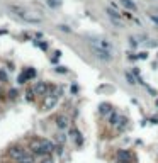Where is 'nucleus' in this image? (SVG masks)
Masks as SVG:
<instances>
[{"instance_id":"obj_25","label":"nucleus","mask_w":158,"mask_h":163,"mask_svg":"<svg viewBox=\"0 0 158 163\" xmlns=\"http://www.w3.org/2000/svg\"><path fill=\"white\" fill-rule=\"evenodd\" d=\"M56 153L61 155V153H63V148H61V146H56Z\"/></svg>"},{"instance_id":"obj_24","label":"nucleus","mask_w":158,"mask_h":163,"mask_svg":"<svg viewBox=\"0 0 158 163\" xmlns=\"http://www.w3.org/2000/svg\"><path fill=\"white\" fill-rule=\"evenodd\" d=\"M129 44H131V46H136V44H138V43H136V37H129Z\"/></svg>"},{"instance_id":"obj_20","label":"nucleus","mask_w":158,"mask_h":163,"mask_svg":"<svg viewBox=\"0 0 158 163\" xmlns=\"http://www.w3.org/2000/svg\"><path fill=\"white\" fill-rule=\"evenodd\" d=\"M56 72H58V73H66L68 70H66L65 66H56Z\"/></svg>"},{"instance_id":"obj_21","label":"nucleus","mask_w":158,"mask_h":163,"mask_svg":"<svg viewBox=\"0 0 158 163\" xmlns=\"http://www.w3.org/2000/svg\"><path fill=\"white\" fill-rule=\"evenodd\" d=\"M41 163H55V161H53V160H51V158H49V156H48V155H46V156H44V158H43V161H41Z\"/></svg>"},{"instance_id":"obj_1","label":"nucleus","mask_w":158,"mask_h":163,"mask_svg":"<svg viewBox=\"0 0 158 163\" xmlns=\"http://www.w3.org/2000/svg\"><path fill=\"white\" fill-rule=\"evenodd\" d=\"M10 10L15 12L17 17H20L22 20H26V22H29V24H41V22H43V19H41L39 15H32V14H29V12H24L17 5H10Z\"/></svg>"},{"instance_id":"obj_17","label":"nucleus","mask_w":158,"mask_h":163,"mask_svg":"<svg viewBox=\"0 0 158 163\" xmlns=\"http://www.w3.org/2000/svg\"><path fill=\"white\" fill-rule=\"evenodd\" d=\"M26 77H27V78H34V77H36V72H34L32 68L27 70V72H26Z\"/></svg>"},{"instance_id":"obj_8","label":"nucleus","mask_w":158,"mask_h":163,"mask_svg":"<svg viewBox=\"0 0 158 163\" xmlns=\"http://www.w3.org/2000/svg\"><path fill=\"white\" fill-rule=\"evenodd\" d=\"M56 126H58V129H66L70 126L68 117H66V116H58L56 117Z\"/></svg>"},{"instance_id":"obj_22","label":"nucleus","mask_w":158,"mask_h":163,"mask_svg":"<svg viewBox=\"0 0 158 163\" xmlns=\"http://www.w3.org/2000/svg\"><path fill=\"white\" fill-rule=\"evenodd\" d=\"M58 27H60V31H63V32H70V31H72V29H68L66 26H58Z\"/></svg>"},{"instance_id":"obj_10","label":"nucleus","mask_w":158,"mask_h":163,"mask_svg":"<svg viewBox=\"0 0 158 163\" xmlns=\"http://www.w3.org/2000/svg\"><path fill=\"white\" fill-rule=\"evenodd\" d=\"M106 12H107V15H109L111 20H119V19H121V14H117V12L112 10V9H107Z\"/></svg>"},{"instance_id":"obj_9","label":"nucleus","mask_w":158,"mask_h":163,"mask_svg":"<svg viewBox=\"0 0 158 163\" xmlns=\"http://www.w3.org/2000/svg\"><path fill=\"white\" fill-rule=\"evenodd\" d=\"M121 5L128 10H136V3L133 0H121Z\"/></svg>"},{"instance_id":"obj_5","label":"nucleus","mask_w":158,"mask_h":163,"mask_svg":"<svg viewBox=\"0 0 158 163\" xmlns=\"http://www.w3.org/2000/svg\"><path fill=\"white\" fill-rule=\"evenodd\" d=\"M56 102H58V95H44V104H43V107L46 109V111H49V109H53L56 106Z\"/></svg>"},{"instance_id":"obj_14","label":"nucleus","mask_w":158,"mask_h":163,"mask_svg":"<svg viewBox=\"0 0 158 163\" xmlns=\"http://www.w3.org/2000/svg\"><path fill=\"white\" fill-rule=\"evenodd\" d=\"M109 111H111L109 104H101V106H99V112H101V114H107Z\"/></svg>"},{"instance_id":"obj_18","label":"nucleus","mask_w":158,"mask_h":163,"mask_svg":"<svg viewBox=\"0 0 158 163\" xmlns=\"http://www.w3.org/2000/svg\"><path fill=\"white\" fill-rule=\"evenodd\" d=\"M26 82H27V77H26V73H22L19 77V83H26Z\"/></svg>"},{"instance_id":"obj_4","label":"nucleus","mask_w":158,"mask_h":163,"mask_svg":"<svg viewBox=\"0 0 158 163\" xmlns=\"http://www.w3.org/2000/svg\"><path fill=\"white\" fill-rule=\"evenodd\" d=\"M31 151H32V155H43V156H46V153L43 149V144H41V139L31 141Z\"/></svg>"},{"instance_id":"obj_2","label":"nucleus","mask_w":158,"mask_h":163,"mask_svg":"<svg viewBox=\"0 0 158 163\" xmlns=\"http://www.w3.org/2000/svg\"><path fill=\"white\" fill-rule=\"evenodd\" d=\"M90 48H92V53L99 58V60L106 61V63H109L112 60V54H111V51H107V49H101V48H95V46H90Z\"/></svg>"},{"instance_id":"obj_11","label":"nucleus","mask_w":158,"mask_h":163,"mask_svg":"<svg viewBox=\"0 0 158 163\" xmlns=\"http://www.w3.org/2000/svg\"><path fill=\"white\" fill-rule=\"evenodd\" d=\"M17 163H34V156H32L31 153H26Z\"/></svg>"},{"instance_id":"obj_3","label":"nucleus","mask_w":158,"mask_h":163,"mask_svg":"<svg viewBox=\"0 0 158 163\" xmlns=\"http://www.w3.org/2000/svg\"><path fill=\"white\" fill-rule=\"evenodd\" d=\"M26 153H27V151L22 148V146H12V148L9 149V156L12 158V160H15V161H19Z\"/></svg>"},{"instance_id":"obj_23","label":"nucleus","mask_w":158,"mask_h":163,"mask_svg":"<svg viewBox=\"0 0 158 163\" xmlns=\"http://www.w3.org/2000/svg\"><path fill=\"white\" fill-rule=\"evenodd\" d=\"M150 19H151L153 22H156V24H158V15H153V14H150Z\"/></svg>"},{"instance_id":"obj_12","label":"nucleus","mask_w":158,"mask_h":163,"mask_svg":"<svg viewBox=\"0 0 158 163\" xmlns=\"http://www.w3.org/2000/svg\"><path fill=\"white\" fill-rule=\"evenodd\" d=\"M70 134H72V138H75V141H77V144H82V134L80 133L77 131V129H72V131H70Z\"/></svg>"},{"instance_id":"obj_16","label":"nucleus","mask_w":158,"mask_h":163,"mask_svg":"<svg viewBox=\"0 0 158 163\" xmlns=\"http://www.w3.org/2000/svg\"><path fill=\"white\" fill-rule=\"evenodd\" d=\"M56 141H58V143H61V144H63L65 141H66V136H65V134H58V136H56Z\"/></svg>"},{"instance_id":"obj_15","label":"nucleus","mask_w":158,"mask_h":163,"mask_svg":"<svg viewBox=\"0 0 158 163\" xmlns=\"http://www.w3.org/2000/svg\"><path fill=\"white\" fill-rule=\"evenodd\" d=\"M109 121H111V124H112V126H116V124H117L119 121H121V117H119V116L116 114V112H112V114H111V117H109Z\"/></svg>"},{"instance_id":"obj_19","label":"nucleus","mask_w":158,"mask_h":163,"mask_svg":"<svg viewBox=\"0 0 158 163\" xmlns=\"http://www.w3.org/2000/svg\"><path fill=\"white\" fill-rule=\"evenodd\" d=\"M0 82H7V75H5V72H2V70H0Z\"/></svg>"},{"instance_id":"obj_6","label":"nucleus","mask_w":158,"mask_h":163,"mask_svg":"<svg viewBox=\"0 0 158 163\" xmlns=\"http://www.w3.org/2000/svg\"><path fill=\"white\" fill-rule=\"evenodd\" d=\"M41 144H43V149L46 155H51L53 151H56V146L55 143H51L49 139H41Z\"/></svg>"},{"instance_id":"obj_7","label":"nucleus","mask_w":158,"mask_h":163,"mask_svg":"<svg viewBox=\"0 0 158 163\" xmlns=\"http://www.w3.org/2000/svg\"><path fill=\"white\" fill-rule=\"evenodd\" d=\"M46 92H48V85L44 82H37L34 85V94L36 95H46Z\"/></svg>"},{"instance_id":"obj_13","label":"nucleus","mask_w":158,"mask_h":163,"mask_svg":"<svg viewBox=\"0 0 158 163\" xmlns=\"http://www.w3.org/2000/svg\"><path fill=\"white\" fill-rule=\"evenodd\" d=\"M124 77H126V80H128V83H129V85H136V78L133 77L129 72H124Z\"/></svg>"}]
</instances>
